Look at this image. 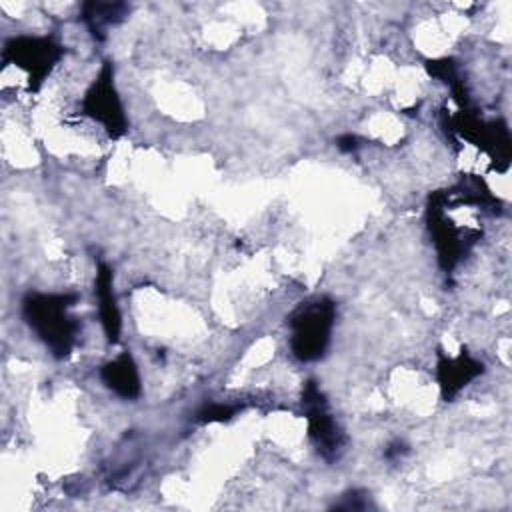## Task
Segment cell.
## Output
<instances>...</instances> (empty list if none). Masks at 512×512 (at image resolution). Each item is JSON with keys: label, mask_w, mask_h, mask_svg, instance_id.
Masks as SVG:
<instances>
[{"label": "cell", "mask_w": 512, "mask_h": 512, "mask_svg": "<svg viewBox=\"0 0 512 512\" xmlns=\"http://www.w3.org/2000/svg\"><path fill=\"white\" fill-rule=\"evenodd\" d=\"M74 300L76 296L70 294H30L24 300L28 324L58 358L70 354L78 332L76 318L68 316V308Z\"/></svg>", "instance_id": "obj_1"}, {"label": "cell", "mask_w": 512, "mask_h": 512, "mask_svg": "<svg viewBox=\"0 0 512 512\" xmlns=\"http://www.w3.org/2000/svg\"><path fill=\"white\" fill-rule=\"evenodd\" d=\"M336 306L328 298H314L298 306L290 316L292 352L302 362L318 360L330 340Z\"/></svg>", "instance_id": "obj_2"}, {"label": "cell", "mask_w": 512, "mask_h": 512, "mask_svg": "<svg viewBox=\"0 0 512 512\" xmlns=\"http://www.w3.org/2000/svg\"><path fill=\"white\" fill-rule=\"evenodd\" d=\"M304 406H306L308 434H310L312 442L316 444L318 452L328 460L338 458L344 438H342V432H340L334 416L328 410V404H326L320 388L314 382L306 384Z\"/></svg>", "instance_id": "obj_3"}, {"label": "cell", "mask_w": 512, "mask_h": 512, "mask_svg": "<svg viewBox=\"0 0 512 512\" xmlns=\"http://www.w3.org/2000/svg\"><path fill=\"white\" fill-rule=\"evenodd\" d=\"M84 112L88 116H92L96 122H100L108 130L110 136H120L124 132L126 122H124L118 94L114 90L110 62H106L102 66L98 80H94L90 90L86 92Z\"/></svg>", "instance_id": "obj_4"}, {"label": "cell", "mask_w": 512, "mask_h": 512, "mask_svg": "<svg viewBox=\"0 0 512 512\" xmlns=\"http://www.w3.org/2000/svg\"><path fill=\"white\" fill-rule=\"evenodd\" d=\"M6 52L14 54L16 64L28 66L34 78L44 76L46 68H50V64L62 56V48L54 44L50 38H24V36L14 38L6 46Z\"/></svg>", "instance_id": "obj_5"}, {"label": "cell", "mask_w": 512, "mask_h": 512, "mask_svg": "<svg viewBox=\"0 0 512 512\" xmlns=\"http://www.w3.org/2000/svg\"><path fill=\"white\" fill-rule=\"evenodd\" d=\"M482 374V364L468 354H460L458 358H440L438 362V380L444 398L454 396L462 386H466L472 378Z\"/></svg>", "instance_id": "obj_6"}, {"label": "cell", "mask_w": 512, "mask_h": 512, "mask_svg": "<svg viewBox=\"0 0 512 512\" xmlns=\"http://www.w3.org/2000/svg\"><path fill=\"white\" fill-rule=\"evenodd\" d=\"M104 384L122 398H136L140 394V378L136 364L128 352L120 354L116 360L102 368Z\"/></svg>", "instance_id": "obj_7"}, {"label": "cell", "mask_w": 512, "mask_h": 512, "mask_svg": "<svg viewBox=\"0 0 512 512\" xmlns=\"http://www.w3.org/2000/svg\"><path fill=\"white\" fill-rule=\"evenodd\" d=\"M96 294H98V310H100V320H102L106 338L110 342H118L120 312H118L114 290H112V272H110V268L106 264L98 266V272H96Z\"/></svg>", "instance_id": "obj_8"}, {"label": "cell", "mask_w": 512, "mask_h": 512, "mask_svg": "<svg viewBox=\"0 0 512 512\" xmlns=\"http://www.w3.org/2000/svg\"><path fill=\"white\" fill-rule=\"evenodd\" d=\"M128 6L124 2H84L80 10V20L86 24L94 40L106 38V28L118 24L126 14Z\"/></svg>", "instance_id": "obj_9"}, {"label": "cell", "mask_w": 512, "mask_h": 512, "mask_svg": "<svg viewBox=\"0 0 512 512\" xmlns=\"http://www.w3.org/2000/svg\"><path fill=\"white\" fill-rule=\"evenodd\" d=\"M234 414V408H230V406H222V404H218V406H210V408H204L202 412H200V420H204V422H216V420H228L230 416Z\"/></svg>", "instance_id": "obj_10"}, {"label": "cell", "mask_w": 512, "mask_h": 512, "mask_svg": "<svg viewBox=\"0 0 512 512\" xmlns=\"http://www.w3.org/2000/svg\"><path fill=\"white\" fill-rule=\"evenodd\" d=\"M336 146L342 150V152H356L360 148L358 144V138L354 134H344L336 140Z\"/></svg>", "instance_id": "obj_11"}]
</instances>
